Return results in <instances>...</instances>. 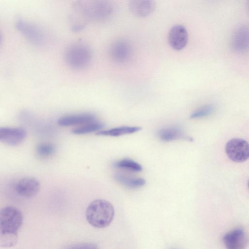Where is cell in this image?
<instances>
[{
	"instance_id": "obj_1",
	"label": "cell",
	"mask_w": 249,
	"mask_h": 249,
	"mask_svg": "<svg viewBox=\"0 0 249 249\" xmlns=\"http://www.w3.org/2000/svg\"><path fill=\"white\" fill-rule=\"evenodd\" d=\"M114 209L107 200L98 199L92 201L86 211V217L89 224L97 228H104L112 222Z\"/></svg>"
},
{
	"instance_id": "obj_2",
	"label": "cell",
	"mask_w": 249,
	"mask_h": 249,
	"mask_svg": "<svg viewBox=\"0 0 249 249\" xmlns=\"http://www.w3.org/2000/svg\"><path fill=\"white\" fill-rule=\"evenodd\" d=\"M92 58L90 48L85 43H72L66 49L64 59L66 64L74 70H82L87 67Z\"/></svg>"
},
{
	"instance_id": "obj_3",
	"label": "cell",
	"mask_w": 249,
	"mask_h": 249,
	"mask_svg": "<svg viewBox=\"0 0 249 249\" xmlns=\"http://www.w3.org/2000/svg\"><path fill=\"white\" fill-rule=\"evenodd\" d=\"M21 212L13 206L0 210V231L17 233L23 223Z\"/></svg>"
},
{
	"instance_id": "obj_4",
	"label": "cell",
	"mask_w": 249,
	"mask_h": 249,
	"mask_svg": "<svg viewBox=\"0 0 249 249\" xmlns=\"http://www.w3.org/2000/svg\"><path fill=\"white\" fill-rule=\"evenodd\" d=\"M227 156L232 161L242 162L249 157V146L248 142L240 138H233L227 142L225 145Z\"/></svg>"
},
{
	"instance_id": "obj_5",
	"label": "cell",
	"mask_w": 249,
	"mask_h": 249,
	"mask_svg": "<svg viewBox=\"0 0 249 249\" xmlns=\"http://www.w3.org/2000/svg\"><path fill=\"white\" fill-rule=\"evenodd\" d=\"M111 60L119 64H125L130 60L133 55L131 44L126 40L120 39L111 43L109 49Z\"/></svg>"
},
{
	"instance_id": "obj_6",
	"label": "cell",
	"mask_w": 249,
	"mask_h": 249,
	"mask_svg": "<svg viewBox=\"0 0 249 249\" xmlns=\"http://www.w3.org/2000/svg\"><path fill=\"white\" fill-rule=\"evenodd\" d=\"M92 22H101L109 19L113 15V5L107 0H88Z\"/></svg>"
},
{
	"instance_id": "obj_7",
	"label": "cell",
	"mask_w": 249,
	"mask_h": 249,
	"mask_svg": "<svg viewBox=\"0 0 249 249\" xmlns=\"http://www.w3.org/2000/svg\"><path fill=\"white\" fill-rule=\"evenodd\" d=\"M16 26L18 31L32 43L39 45L43 43L44 36L35 25L18 18L16 20Z\"/></svg>"
},
{
	"instance_id": "obj_8",
	"label": "cell",
	"mask_w": 249,
	"mask_h": 249,
	"mask_svg": "<svg viewBox=\"0 0 249 249\" xmlns=\"http://www.w3.org/2000/svg\"><path fill=\"white\" fill-rule=\"evenodd\" d=\"M27 136L26 131L18 127H0V142L11 146L21 143Z\"/></svg>"
},
{
	"instance_id": "obj_9",
	"label": "cell",
	"mask_w": 249,
	"mask_h": 249,
	"mask_svg": "<svg viewBox=\"0 0 249 249\" xmlns=\"http://www.w3.org/2000/svg\"><path fill=\"white\" fill-rule=\"evenodd\" d=\"M40 189L39 181L33 177H26L20 178L16 183L15 187L17 193L25 198L35 196L38 194Z\"/></svg>"
},
{
	"instance_id": "obj_10",
	"label": "cell",
	"mask_w": 249,
	"mask_h": 249,
	"mask_svg": "<svg viewBox=\"0 0 249 249\" xmlns=\"http://www.w3.org/2000/svg\"><path fill=\"white\" fill-rule=\"evenodd\" d=\"M226 249H246L248 237L245 231L236 228L226 233L223 238Z\"/></svg>"
},
{
	"instance_id": "obj_11",
	"label": "cell",
	"mask_w": 249,
	"mask_h": 249,
	"mask_svg": "<svg viewBox=\"0 0 249 249\" xmlns=\"http://www.w3.org/2000/svg\"><path fill=\"white\" fill-rule=\"evenodd\" d=\"M249 28L246 25L237 27L231 37V47L235 53H242L249 48Z\"/></svg>"
},
{
	"instance_id": "obj_12",
	"label": "cell",
	"mask_w": 249,
	"mask_h": 249,
	"mask_svg": "<svg viewBox=\"0 0 249 249\" xmlns=\"http://www.w3.org/2000/svg\"><path fill=\"white\" fill-rule=\"evenodd\" d=\"M188 34L185 27L181 25H176L170 30L168 34V42L173 49L179 51L187 45Z\"/></svg>"
},
{
	"instance_id": "obj_13",
	"label": "cell",
	"mask_w": 249,
	"mask_h": 249,
	"mask_svg": "<svg viewBox=\"0 0 249 249\" xmlns=\"http://www.w3.org/2000/svg\"><path fill=\"white\" fill-rule=\"evenodd\" d=\"M130 12L136 17L143 18L151 15L156 8L153 0H133L128 2Z\"/></svg>"
},
{
	"instance_id": "obj_14",
	"label": "cell",
	"mask_w": 249,
	"mask_h": 249,
	"mask_svg": "<svg viewBox=\"0 0 249 249\" xmlns=\"http://www.w3.org/2000/svg\"><path fill=\"white\" fill-rule=\"evenodd\" d=\"M96 121V117L90 113H82L64 116L57 121L60 126H67L71 125H84Z\"/></svg>"
},
{
	"instance_id": "obj_15",
	"label": "cell",
	"mask_w": 249,
	"mask_h": 249,
	"mask_svg": "<svg viewBox=\"0 0 249 249\" xmlns=\"http://www.w3.org/2000/svg\"><path fill=\"white\" fill-rule=\"evenodd\" d=\"M159 138L162 141L170 142L179 139L192 141V138L186 136L182 130L177 126H168L162 128L157 132Z\"/></svg>"
},
{
	"instance_id": "obj_16",
	"label": "cell",
	"mask_w": 249,
	"mask_h": 249,
	"mask_svg": "<svg viewBox=\"0 0 249 249\" xmlns=\"http://www.w3.org/2000/svg\"><path fill=\"white\" fill-rule=\"evenodd\" d=\"M140 126H123L114 127L107 130L99 131L96 133L97 135L117 137L126 134H130L141 130Z\"/></svg>"
},
{
	"instance_id": "obj_17",
	"label": "cell",
	"mask_w": 249,
	"mask_h": 249,
	"mask_svg": "<svg viewBox=\"0 0 249 249\" xmlns=\"http://www.w3.org/2000/svg\"><path fill=\"white\" fill-rule=\"evenodd\" d=\"M114 178L122 185L132 189L140 188L146 183L145 180L142 178L130 177L121 173L116 174Z\"/></svg>"
},
{
	"instance_id": "obj_18",
	"label": "cell",
	"mask_w": 249,
	"mask_h": 249,
	"mask_svg": "<svg viewBox=\"0 0 249 249\" xmlns=\"http://www.w3.org/2000/svg\"><path fill=\"white\" fill-rule=\"evenodd\" d=\"M104 127L102 123L96 121L86 124L75 128L72 130V133L75 134H85L98 131Z\"/></svg>"
},
{
	"instance_id": "obj_19",
	"label": "cell",
	"mask_w": 249,
	"mask_h": 249,
	"mask_svg": "<svg viewBox=\"0 0 249 249\" xmlns=\"http://www.w3.org/2000/svg\"><path fill=\"white\" fill-rule=\"evenodd\" d=\"M18 242L17 233L0 231V247L10 248L15 246Z\"/></svg>"
},
{
	"instance_id": "obj_20",
	"label": "cell",
	"mask_w": 249,
	"mask_h": 249,
	"mask_svg": "<svg viewBox=\"0 0 249 249\" xmlns=\"http://www.w3.org/2000/svg\"><path fill=\"white\" fill-rule=\"evenodd\" d=\"M55 152V147L52 143L43 142L38 144L36 147V154L42 158L51 157Z\"/></svg>"
},
{
	"instance_id": "obj_21",
	"label": "cell",
	"mask_w": 249,
	"mask_h": 249,
	"mask_svg": "<svg viewBox=\"0 0 249 249\" xmlns=\"http://www.w3.org/2000/svg\"><path fill=\"white\" fill-rule=\"evenodd\" d=\"M114 166L117 168L127 169L133 172H140L142 170V166L138 162L129 159H124L116 162Z\"/></svg>"
},
{
	"instance_id": "obj_22",
	"label": "cell",
	"mask_w": 249,
	"mask_h": 249,
	"mask_svg": "<svg viewBox=\"0 0 249 249\" xmlns=\"http://www.w3.org/2000/svg\"><path fill=\"white\" fill-rule=\"evenodd\" d=\"M215 107L213 105H204L194 111L190 116L191 119L201 118L212 114L214 111Z\"/></svg>"
},
{
	"instance_id": "obj_23",
	"label": "cell",
	"mask_w": 249,
	"mask_h": 249,
	"mask_svg": "<svg viewBox=\"0 0 249 249\" xmlns=\"http://www.w3.org/2000/svg\"><path fill=\"white\" fill-rule=\"evenodd\" d=\"M97 245L92 243H82L75 244L67 249H98Z\"/></svg>"
},
{
	"instance_id": "obj_24",
	"label": "cell",
	"mask_w": 249,
	"mask_h": 249,
	"mask_svg": "<svg viewBox=\"0 0 249 249\" xmlns=\"http://www.w3.org/2000/svg\"><path fill=\"white\" fill-rule=\"evenodd\" d=\"M1 39H2L1 35V34L0 33V43L1 42Z\"/></svg>"
}]
</instances>
